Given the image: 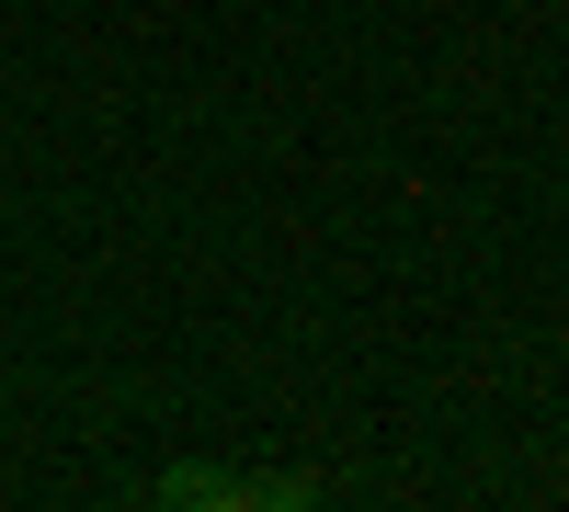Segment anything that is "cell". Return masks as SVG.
Listing matches in <instances>:
<instances>
[{
  "instance_id": "cell-1",
  "label": "cell",
  "mask_w": 569,
  "mask_h": 512,
  "mask_svg": "<svg viewBox=\"0 0 569 512\" xmlns=\"http://www.w3.org/2000/svg\"><path fill=\"white\" fill-rule=\"evenodd\" d=\"M149 501H160V512H308L319 479H262V468H160Z\"/></svg>"
}]
</instances>
